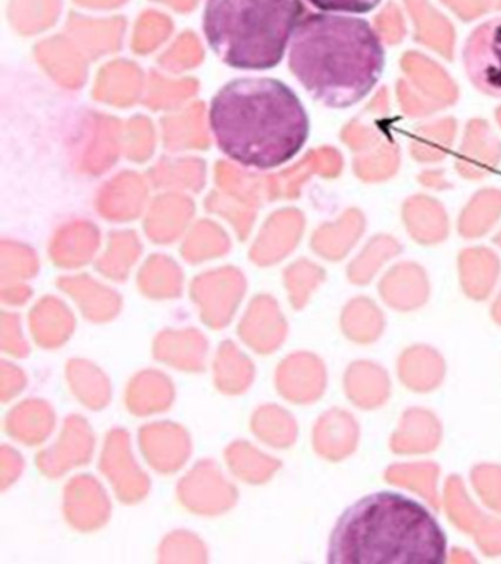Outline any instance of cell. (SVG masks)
Wrapping results in <instances>:
<instances>
[{
	"mask_svg": "<svg viewBox=\"0 0 501 564\" xmlns=\"http://www.w3.org/2000/svg\"><path fill=\"white\" fill-rule=\"evenodd\" d=\"M447 538L424 505L404 494H368L342 513L329 541V563H443Z\"/></svg>",
	"mask_w": 501,
	"mask_h": 564,
	"instance_id": "cell-3",
	"label": "cell"
},
{
	"mask_svg": "<svg viewBox=\"0 0 501 564\" xmlns=\"http://www.w3.org/2000/svg\"><path fill=\"white\" fill-rule=\"evenodd\" d=\"M288 66L315 100L351 108L373 90L385 68V48L367 20L311 13L290 42Z\"/></svg>",
	"mask_w": 501,
	"mask_h": 564,
	"instance_id": "cell-2",
	"label": "cell"
},
{
	"mask_svg": "<svg viewBox=\"0 0 501 564\" xmlns=\"http://www.w3.org/2000/svg\"><path fill=\"white\" fill-rule=\"evenodd\" d=\"M466 75L482 95L501 99V18L482 22L464 47Z\"/></svg>",
	"mask_w": 501,
	"mask_h": 564,
	"instance_id": "cell-5",
	"label": "cell"
},
{
	"mask_svg": "<svg viewBox=\"0 0 501 564\" xmlns=\"http://www.w3.org/2000/svg\"><path fill=\"white\" fill-rule=\"evenodd\" d=\"M323 12L368 13L375 9L381 0H307Z\"/></svg>",
	"mask_w": 501,
	"mask_h": 564,
	"instance_id": "cell-6",
	"label": "cell"
},
{
	"mask_svg": "<svg viewBox=\"0 0 501 564\" xmlns=\"http://www.w3.org/2000/svg\"><path fill=\"white\" fill-rule=\"evenodd\" d=\"M303 12L302 0H208L204 31L224 64L266 70L283 61Z\"/></svg>",
	"mask_w": 501,
	"mask_h": 564,
	"instance_id": "cell-4",
	"label": "cell"
},
{
	"mask_svg": "<svg viewBox=\"0 0 501 564\" xmlns=\"http://www.w3.org/2000/svg\"><path fill=\"white\" fill-rule=\"evenodd\" d=\"M209 126L218 148L240 165L272 170L292 161L309 139L305 106L275 78H237L214 96Z\"/></svg>",
	"mask_w": 501,
	"mask_h": 564,
	"instance_id": "cell-1",
	"label": "cell"
}]
</instances>
